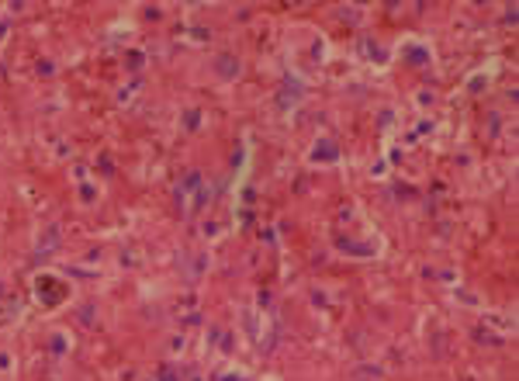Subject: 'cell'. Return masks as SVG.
Listing matches in <instances>:
<instances>
[{
	"instance_id": "7a4b0ae2",
	"label": "cell",
	"mask_w": 519,
	"mask_h": 381,
	"mask_svg": "<svg viewBox=\"0 0 519 381\" xmlns=\"http://www.w3.org/2000/svg\"><path fill=\"white\" fill-rule=\"evenodd\" d=\"M322 156H336V146H329V142H322V146L315 149V160H322Z\"/></svg>"
},
{
	"instance_id": "6da1fadb",
	"label": "cell",
	"mask_w": 519,
	"mask_h": 381,
	"mask_svg": "<svg viewBox=\"0 0 519 381\" xmlns=\"http://www.w3.org/2000/svg\"><path fill=\"white\" fill-rule=\"evenodd\" d=\"M218 70H225V73H239V62L232 56H225V59H218Z\"/></svg>"
}]
</instances>
